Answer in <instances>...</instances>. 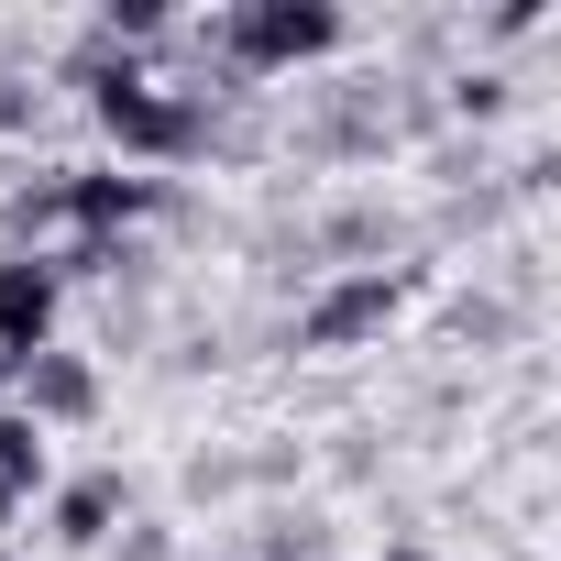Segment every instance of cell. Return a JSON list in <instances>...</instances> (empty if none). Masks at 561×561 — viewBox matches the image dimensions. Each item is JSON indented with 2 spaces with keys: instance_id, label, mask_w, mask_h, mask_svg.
Masks as SVG:
<instances>
[{
  "instance_id": "5b68a950",
  "label": "cell",
  "mask_w": 561,
  "mask_h": 561,
  "mask_svg": "<svg viewBox=\"0 0 561 561\" xmlns=\"http://www.w3.org/2000/svg\"><path fill=\"white\" fill-rule=\"evenodd\" d=\"M12 386H23V419H34V430H67V419L100 408V364H78V353H56V342H45Z\"/></svg>"
},
{
  "instance_id": "30bf717a",
  "label": "cell",
  "mask_w": 561,
  "mask_h": 561,
  "mask_svg": "<svg viewBox=\"0 0 561 561\" xmlns=\"http://www.w3.org/2000/svg\"><path fill=\"white\" fill-rule=\"evenodd\" d=\"M0 561H12V550H0Z\"/></svg>"
},
{
  "instance_id": "6da1fadb",
  "label": "cell",
  "mask_w": 561,
  "mask_h": 561,
  "mask_svg": "<svg viewBox=\"0 0 561 561\" xmlns=\"http://www.w3.org/2000/svg\"><path fill=\"white\" fill-rule=\"evenodd\" d=\"M89 100H100V133H111L122 154H144V165H176V154L209 144V111L176 100L165 78H133V67H122V78H100Z\"/></svg>"
},
{
  "instance_id": "9c48e42d",
  "label": "cell",
  "mask_w": 561,
  "mask_h": 561,
  "mask_svg": "<svg viewBox=\"0 0 561 561\" xmlns=\"http://www.w3.org/2000/svg\"><path fill=\"white\" fill-rule=\"evenodd\" d=\"M386 561H430V550H386Z\"/></svg>"
},
{
  "instance_id": "8992f818",
  "label": "cell",
  "mask_w": 561,
  "mask_h": 561,
  "mask_svg": "<svg viewBox=\"0 0 561 561\" xmlns=\"http://www.w3.org/2000/svg\"><path fill=\"white\" fill-rule=\"evenodd\" d=\"M111 517H122V473H89V484H67L56 495V539H111Z\"/></svg>"
},
{
  "instance_id": "ba28073f",
  "label": "cell",
  "mask_w": 561,
  "mask_h": 561,
  "mask_svg": "<svg viewBox=\"0 0 561 561\" xmlns=\"http://www.w3.org/2000/svg\"><path fill=\"white\" fill-rule=\"evenodd\" d=\"M12 517H23V484H0V528H12Z\"/></svg>"
},
{
  "instance_id": "3957f363",
  "label": "cell",
  "mask_w": 561,
  "mask_h": 561,
  "mask_svg": "<svg viewBox=\"0 0 561 561\" xmlns=\"http://www.w3.org/2000/svg\"><path fill=\"white\" fill-rule=\"evenodd\" d=\"M220 45L242 56V78H264V67L331 56V45H342V12H320V0H309V12H231V23H220Z\"/></svg>"
},
{
  "instance_id": "7a4b0ae2",
  "label": "cell",
  "mask_w": 561,
  "mask_h": 561,
  "mask_svg": "<svg viewBox=\"0 0 561 561\" xmlns=\"http://www.w3.org/2000/svg\"><path fill=\"white\" fill-rule=\"evenodd\" d=\"M397 298H408V275H386V264H353L342 287H320V298L298 309V342H309V353H342V342L386 331V320H397Z\"/></svg>"
},
{
  "instance_id": "277c9868",
  "label": "cell",
  "mask_w": 561,
  "mask_h": 561,
  "mask_svg": "<svg viewBox=\"0 0 561 561\" xmlns=\"http://www.w3.org/2000/svg\"><path fill=\"white\" fill-rule=\"evenodd\" d=\"M45 320H56V264L23 253V264H0V375H23L45 353Z\"/></svg>"
},
{
  "instance_id": "52a82bcc",
  "label": "cell",
  "mask_w": 561,
  "mask_h": 561,
  "mask_svg": "<svg viewBox=\"0 0 561 561\" xmlns=\"http://www.w3.org/2000/svg\"><path fill=\"white\" fill-rule=\"evenodd\" d=\"M122 561H176V550H165V528H133V539H122Z\"/></svg>"
}]
</instances>
